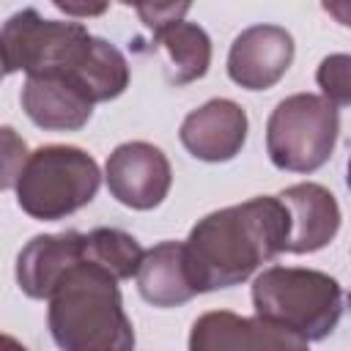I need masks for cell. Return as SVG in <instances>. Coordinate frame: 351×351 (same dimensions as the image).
Listing matches in <instances>:
<instances>
[{"instance_id": "obj_1", "label": "cell", "mask_w": 351, "mask_h": 351, "mask_svg": "<svg viewBox=\"0 0 351 351\" xmlns=\"http://www.w3.org/2000/svg\"><path fill=\"white\" fill-rule=\"evenodd\" d=\"M5 74H63L99 101L118 99L129 85V63L118 47L96 38L80 22L44 19L36 8L16 11L0 27Z\"/></svg>"}, {"instance_id": "obj_2", "label": "cell", "mask_w": 351, "mask_h": 351, "mask_svg": "<svg viewBox=\"0 0 351 351\" xmlns=\"http://www.w3.org/2000/svg\"><path fill=\"white\" fill-rule=\"evenodd\" d=\"M288 211L280 197H252L203 217L184 241L197 293L241 285L258 266L285 252Z\"/></svg>"}, {"instance_id": "obj_3", "label": "cell", "mask_w": 351, "mask_h": 351, "mask_svg": "<svg viewBox=\"0 0 351 351\" xmlns=\"http://www.w3.org/2000/svg\"><path fill=\"white\" fill-rule=\"evenodd\" d=\"M52 340L66 351H129L134 329L123 313L118 280L88 255L66 269L47 296Z\"/></svg>"}, {"instance_id": "obj_4", "label": "cell", "mask_w": 351, "mask_h": 351, "mask_svg": "<svg viewBox=\"0 0 351 351\" xmlns=\"http://www.w3.org/2000/svg\"><path fill=\"white\" fill-rule=\"evenodd\" d=\"M255 315L293 332L304 343L326 337L343 315V288L318 269L271 266L252 282Z\"/></svg>"}, {"instance_id": "obj_5", "label": "cell", "mask_w": 351, "mask_h": 351, "mask_svg": "<svg viewBox=\"0 0 351 351\" xmlns=\"http://www.w3.org/2000/svg\"><path fill=\"white\" fill-rule=\"evenodd\" d=\"M101 184L96 159L77 145H41L14 184L19 208L44 222L63 219L88 206Z\"/></svg>"}, {"instance_id": "obj_6", "label": "cell", "mask_w": 351, "mask_h": 351, "mask_svg": "<svg viewBox=\"0 0 351 351\" xmlns=\"http://www.w3.org/2000/svg\"><path fill=\"white\" fill-rule=\"evenodd\" d=\"M340 107L326 96L293 93L282 99L266 121V151L274 167L288 173H315L335 151Z\"/></svg>"}, {"instance_id": "obj_7", "label": "cell", "mask_w": 351, "mask_h": 351, "mask_svg": "<svg viewBox=\"0 0 351 351\" xmlns=\"http://www.w3.org/2000/svg\"><path fill=\"white\" fill-rule=\"evenodd\" d=\"M104 178L110 195L134 208V211H148L156 208L173 184V170L162 148L134 140L118 145L104 165Z\"/></svg>"}, {"instance_id": "obj_8", "label": "cell", "mask_w": 351, "mask_h": 351, "mask_svg": "<svg viewBox=\"0 0 351 351\" xmlns=\"http://www.w3.org/2000/svg\"><path fill=\"white\" fill-rule=\"evenodd\" d=\"M293 63V36L280 25H252L241 30L228 52V77L247 90L277 85Z\"/></svg>"}, {"instance_id": "obj_9", "label": "cell", "mask_w": 351, "mask_h": 351, "mask_svg": "<svg viewBox=\"0 0 351 351\" xmlns=\"http://www.w3.org/2000/svg\"><path fill=\"white\" fill-rule=\"evenodd\" d=\"M247 112L230 99H211L181 123V145L200 162H230L247 143Z\"/></svg>"}, {"instance_id": "obj_10", "label": "cell", "mask_w": 351, "mask_h": 351, "mask_svg": "<svg viewBox=\"0 0 351 351\" xmlns=\"http://www.w3.org/2000/svg\"><path fill=\"white\" fill-rule=\"evenodd\" d=\"M25 115L49 132H77L93 115V99L63 74H30L19 93Z\"/></svg>"}, {"instance_id": "obj_11", "label": "cell", "mask_w": 351, "mask_h": 351, "mask_svg": "<svg viewBox=\"0 0 351 351\" xmlns=\"http://www.w3.org/2000/svg\"><path fill=\"white\" fill-rule=\"evenodd\" d=\"M189 348L192 351H244V348H307L302 337H296L288 329H280L269 324L266 318H241L236 313L219 310V313H206L192 324L189 335Z\"/></svg>"}, {"instance_id": "obj_12", "label": "cell", "mask_w": 351, "mask_h": 351, "mask_svg": "<svg viewBox=\"0 0 351 351\" xmlns=\"http://www.w3.org/2000/svg\"><path fill=\"white\" fill-rule=\"evenodd\" d=\"M288 211L285 252L304 255L326 247L340 230V206L321 184H293L277 195Z\"/></svg>"}, {"instance_id": "obj_13", "label": "cell", "mask_w": 351, "mask_h": 351, "mask_svg": "<svg viewBox=\"0 0 351 351\" xmlns=\"http://www.w3.org/2000/svg\"><path fill=\"white\" fill-rule=\"evenodd\" d=\"M85 258V233L63 230L30 239L16 255V282L25 296L47 299L69 266Z\"/></svg>"}, {"instance_id": "obj_14", "label": "cell", "mask_w": 351, "mask_h": 351, "mask_svg": "<svg viewBox=\"0 0 351 351\" xmlns=\"http://www.w3.org/2000/svg\"><path fill=\"white\" fill-rule=\"evenodd\" d=\"M134 277L140 296L154 307H178L197 296L186 269L184 241H159L143 252Z\"/></svg>"}, {"instance_id": "obj_15", "label": "cell", "mask_w": 351, "mask_h": 351, "mask_svg": "<svg viewBox=\"0 0 351 351\" xmlns=\"http://www.w3.org/2000/svg\"><path fill=\"white\" fill-rule=\"evenodd\" d=\"M154 47L167 52V63H170L167 80L176 88L206 77L211 63V38L200 25L192 22L165 25L154 30Z\"/></svg>"}, {"instance_id": "obj_16", "label": "cell", "mask_w": 351, "mask_h": 351, "mask_svg": "<svg viewBox=\"0 0 351 351\" xmlns=\"http://www.w3.org/2000/svg\"><path fill=\"white\" fill-rule=\"evenodd\" d=\"M143 247L140 241L118 228H96L90 233H85V255L99 263L101 269H107L118 282L121 280H132L137 274V266L143 261Z\"/></svg>"}, {"instance_id": "obj_17", "label": "cell", "mask_w": 351, "mask_h": 351, "mask_svg": "<svg viewBox=\"0 0 351 351\" xmlns=\"http://www.w3.org/2000/svg\"><path fill=\"white\" fill-rule=\"evenodd\" d=\"M324 96L335 104V107H346L351 101V58L337 52L321 60L318 74H315Z\"/></svg>"}, {"instance_id": "obj_18", "label": "cell", "mask_w": 351, "mask_h": 351, "mask_svg": "<svg viewBox=\"0 0 351 351\" xmlns=\"http://www.w3.org/2000/svg\"><path fill=\"white\" fill-rule=\"evenodd\" d=\"M25 162H27V143L11 126H0V192L16 184Z\"/></svg>"}, {"instance_id": "obj_19", "label": "cell", "mask_w": 351, "mask_h": 351, "mask_svg": "<svg viewBox=\"0 0 351 351\" xmlns=\"http://www.w3.org/2000/svg\"><path fill=\"white\" fill-rule=\"evenodd\" d=\"M134 8L148 30H159L165 25L181 22L192 8V0H134Z\"/></svg>"}, {"instance_id": "obj_20", "label": "cell", "mask_w": 351, "mask_h": 351, "mask_svg": "<svg viewBox=\"0 0 351 351\" xmlns=\"http://www.w3.org/2000/svg\"><path fill=\"white\" fill-rule=\"evenodd\" d=\"M52 5L66 16L90 19V16H101L110 8V0H52Z\"/></svg>"}, {"instance_id": "obj_21", "label": "cell", "mask_w": 351, "mask_h": 351, "mask_svg": "<svg viewBox=\"0 0 351 351\" xmlns=\"http://www.w3.org/2000/svg\"><path fill=\"white\" fill-rule=\"evenodd\" d=\"M324 8L332 11L337 16L340 25H348V14H346V0H324Z\"/></svg>"}, {"instance_id": "obj_22", "label": "cell", "mask_w": 351, "mask_h": 351, "mask_svg": "<svg viewBox=\"0 0 351 351\" xmlns=\"http://www.w3.org/2000/svg\"><path fill=\"white\" fill-rule=\"evenodd\" d=\"M5 77V66H3V58H0V80Z\"/></svg>"}, {"instance_id": "obj_23", "label": "cell", "mask_w": 351, "mask_h": 351, "mask_svg": "<svg viewBox=\"0 0 351 351\" xmlns=\"http://www.w3.org/2000/svg\"><path fill=\"white\" fill-rule=\"evenodd\" d=\"M121 3H123V5H134V0H121Z\"/></svg>"}]
</instances>
